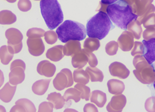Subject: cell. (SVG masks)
I'll return each instance as SVG.
<instances>
[{
    "mask_svg": "<svg viewBox=\"0 0 155 112\" xmlns=\"http://www.w3.org/2000/svg\"><path fill=\"white\" fill-rule=\"evenodd\" d=\"M18 7L22 12L29 11L31 8V2L30 0H19Z\"/></svg>",
    "mask_w": 155,
    "mask_h": 112,
    "instance_id": "8d00e7d4",
    "label": "cell"
},
{
    "mask_svg": "<svg viewBox=\"0 0 155 112\" xmlns=\"http://www.w3.org/2000/svg\"><path fill=\"white\" fill-rule=\"evenodd\" d=\"M145 108L147 112H155V96L147 99L145 103Z\"/></svg>",
    "mask_w": 155,
    "mask_h": 112,
    "instance_id": "74e56055",
    "label": "cell"
},
{
    "mask_svg": "<svg viewBox=\"0 0 155 112\" xmlns=\"http://www.w3.org/2000/svg\"><path fill=\"white\" fill-rule=\"evenodd\" d=\"M153 88H154V90H155V81L153 82Z\"/></svg>",
    "mask_w": 155,
    "mask_h": 112,
    "instance_id": "db71d44e",
    "label": "cell"
},
{
    "mask_svg": "<svg viewBox=\"0 0 155 112\" xmlns=\"http://www.w3.org/2000/svg\"><path fill=\"white\" fill-rule=\"evenodd\" d=\"M56 71V67L54 64L47 60L40 62L37 66V71L40 75L47 77H52Z\"/></svg>",
    "mask_w": 155,
    "mask_h": 112,
    "instance_id": "4fadbf2b",
    "label": "cell"
},
{
    "mask_svg": "<svg viewBox=\"0 0 155 112\" xmlns=\"http://www.w3.org/2000/svg\"><path fill=\"white\" fill-rule=\"evenodd\" d=\"M0 112H6L5 108L4 107L2 106H1V105H0Z\"/></svg>",
    "mask_w": 155,
    "mask_h": 112,
    "instance_id": "f907efd6",
    "label": "cell"
},
{
    "mask_svg": "<svg viewBox=\"0 0 155 112\" xmlns=\"http://www.w3.org/2000/svg\"><path fill=\"white\" fill-rule=\"evenodd\" d=\"M45 31L38 28H33L28 30L27 36L28 38H41L45 36Z\"/></svg>",
    "mask_w": 155,
    "mask_h": 112,
    "instance_id": "d6a6232c",
    "label": "cell"
},
{
    "mask_svg": "<svg viewBox=\"0 0 155 112\" xmlns=\"http://www.w3.org/2000/svg\"><path fill=\"white\" fill-rule=\"evenodd\" d=\"M155 12V7L153 5L151 4L149 7L148 8L147 10L146 11V12L143 14V15L140 16L139 17H137V20L140 23V24H143V21H145V19H146L150 15L154 13Z\"/></svg>",
    "mask_w": 155,
    "mask_h": 112,
    "instance_id": "60d3db41",
    "label": "cell"
},
{
    "mask_svg": "<svg viewBox=\"0 0 155 112\" xmlns=\"http://www.w3.org/2000/svg\"><path fill=\"white\" fill-rule=\"evenodd\" d=\"M74 88H77L81 92V98L84 99L86 100H89L90 89L89 87L85 86L84 84L78 83V84H77L75 86Z\"/></svg>",
    "mask_w": 155,
    "mask_h": 112,
    "instance_id": "1f68e13d",
    "label": "cell"
},
{
    "mask_svg": "<svg viewBox=\"0 0 155 112\" xmlns=\"http://www.w3.org/2000/svg\"><path fill=\"white\" fill-rule=\"evenodd\" d=\"M10 112H25V110L24 109L23 107L19 104H15V106L13 107L12 109H11Z\"/></svg>",
    "mask_w": 155,
    "mask_h": 112,
    "instance_id": "7dc6e473",
    "label": "cell"
},
{
    "mask_svg": "<svg viewBox=\"0 0 155 112\" xmlns=\"http://www.w3.org/2000/svg\"><path fill=\"white\" fill-rule=\"evenodd\" d=\"M112 27V23L107 13L99 11L87 22V35L90 38L102 40L107 35Z\"/></svg>",
    "mask_w": 155,
    "mask_h": 112,
    "instance_id": "7a4b0ae2",
    "label": "cell"
},
{
    "mask_svg": "<svg viewBox=\"0 0 155 112\" xmlns=\"http://www.w3.org/2000/svg\"><path fill=\"white\" fill-rule=\"evenodd\" d=\"M86 71L89 75L91 82H102L104 78L103 73L98 68L87 67Z\"/></svg>",
    "mask_w": 155,
    "mask_h": 112,
    "instance_id": "484cf974",
    "label": "cell"
},
{
    "mask_svg": "<svg viewBox=\"0 0 155 112\" xmlns=\"http://www.w3.org/2000/svg\"><path fill=\"white\" fill-rule=\"evenodd\" d=\"M118 44L115 41H110L108 42L105 47L106 53L110 56H113L117 54L118 50Z\"/></svg>",
    "mask_w": 155,
    "mask_h": 112,
    "instance_id": "836d02e7",
    "label": "cell"
},
{
    "mask_svg": "<svg viewBox=\"0 0 155 112\" xmlns=\"http://www.w3.org/2000/svg\"><path fill=\"white\" fill-rule=\"evenodd\" d=\"M109 70L112 76L118 77L121 79H127L130 74V71L127 67L119 62H114L110 64Z\"/></svg>",
    "mask_w": 155,
    "mask_h": 112,
    "instance_id": "7c38bea8",
    "label": "cell"
},
{
    "mask_svg": "<svg viewBox=\"0 0 155 112\" xmlns=\"http://www.w3.org/2000/svg\"><path fill=\"white\" fill-rule=\"evenodd\" d=\"M130 6L135 15L140 17L146 12L153 0H123Z\"/></svg>",
    "mask_w": 155,
    "mask_h": 112,
    "instance_id": "52a82bcc",
    "label": "cell"
},
{
    "mask_svg": "<svg viewBox=\"0 0 155 112\" xmlns=\"http://www.w3.org/2000/svg\"><path fill=\"white\" fill-rule=\"evenodd\" d=\"M4 81H5V78H4L3 72L0 70V87L3 85Z\"/></svg>",
    "mask_w": 155,
    "mask_h": 112,
    "instance_id": "681fc988",
    "label": "cell"
},
{
    "mask_svg": "<svg viewBox=\"0 0 155 112\" xmlns=\"http://www.w3.org/2000/svg\"><path fill=\"white\" fill-rule=\"evenodd\" d=\"M127 30L133 34L134 38L135 39H140L143 32V29L137 19H134L128 25Z\"/></svg>",
    "mask_w": 155,
    "mask_h": 112,
    "instance_id": "4316f807",
    "label": "cell"
},
{
    "mask_svg": "<svg viewBox=\"0 0 155 112\" xmlns=\"http://www.w3.org/2000/svg\"><path fill=\"white\" fill-rule=\"evenodd\" d=\"M107 87L109 92L112 94H122L125 90L124 83L116 79H111L107 82Z\"/></svg>",
    "mask_w": 155,
    "mask_h": 112,
    "instance_id": "d6986e66",
    "label": "cell"
},
{
    "mask_svg": "<svg viewBox=\"0 0 155 112\" xmlns=\"http://www.w3.org/2000/svg\"><path fill=\"white\" fill-rule=\"evenodd\" d=\"M35 1H40V0H35Z\"/></svg>",
    "mask_w": 155,
    "mask_h": 112,
    "instance_id": "11a10c76",
    "label": "cell"
},
{
    "mask_svg": "<svg viewBox=\"0 0 155 112\" xmlns=\"http://www.w3.org/2000/svg\"><path fill=\"white\" fill-rule=\"evenodd\" d=\"M106 13L117 27L123 30H127V26L132 21L137 19L138 16L133 12L130 6L123 0H119L109 5Z\"/></svg>",
    "mask_w": 155,
    "mask_h": 112,
    "instance_id": "6da1fadb",
    "label": "cell"
},
{
    "mask_svg": "<svg viewBox=\"0 0 155 112\" xmlns=\"http://www.w3.org/2000/svg\"><path fill=\"white\" fill-rule=\"evenodd\" d=\"M143 43L144 46L143 56L151 65L155 61V38L148 40H143Z\"/></svg>",
    "mask_w": 155,
    "mask_h": 112,
    "instance_id": "8fae6325",
    "label": "cell"
},
{
    "mask_svg": "<svg viewBox=\"0 0 155 112\" xmlns=\"http://www.w3.org/2000/svg\"><path fill=\"white\" fill-rule=\"evenodd\" d=\"M15 67H21L23 68L24 70H25L26 65L23 61L20 60V59H17V60H15L12 62V64L11 65V66H10V69L11 70Z\"/></svg>",
    "mask_w": 155,
    "mask_h": 112,
    "instance_id": "ee69618b",
    "label": "cell"
},
{
    "mask_svg": "<svg viewBox=\"0 0 155 112\" xmlns=\"http://www.w3.org/2000/svg\"><path fill=\"white\" fill-rule=\"evenodd\" d=\"M0 59H1V58H0Z\"/></svg>",
    "mask_w": 155,
    "mask_h": 112,
    "instance_id": "9f6ffc18",
    "label": "cell"
},
{
    "mask_svg": "<svg viewBox=\"0 0 155 112\" xmlns=\"http://www.w3.org/2000/svg\"><path fill=\"white\" fill-rule=\"evenodd\" d=\"M64 55L63 46L61 45L54 46L49 49L46 54L47 58L54 62L61 60L64 57Z\"/></svg>",
    "mask_w": 155,
    "mask_h": 112,
    "instance_id": "ac0fdd59",
    "label": "cell"
},
{
    "mask_svg": "<svg viewBox=\"0 0 155 112\" xmlns=\"http://www.w3.org/2000/svg\"><path fill=\"white\" fill-rule=\"evenodd\" d=\"M88 62V57L85 49H82L72 56V64L74 68L82 69Z\"/></svg>",
    "mask_w": 155,
    "mask_h": 112,
    "instance_id": "9a60e30c",
    "label": "cell"
},
{
    "mask_svg": "<svg viewBox=\"0 0 155 112\" xmlns=\"http://www.w3.org/2000/svg\"><path fill=\"white\" fill-rule=\"evenodd\" d=\"M53 84L54 87L58 91H62L64 88H68V76L65 73L61 71L54 79Z\"/></svg>",
    "mask_w": 155,
    "mask_h": 112,
    "instance_id": "e0dca14e",
    "label": "cell"
},
{
    "mask_svg": "<svg viewBox=\"0 0 155 112\" xmlns=\"http://www.w3.org/2000/svg\"><path fill=\"white\" fill-rule=\"evenodd\" d=\"M45 40L46 42L48 44H54L57 42L58 40V35L57 33L53 30H48L45 32Z\"/></svg>",
    "mask_w": 155,
    "mask_h": 112,
    "instance_id": "e575fe53",
    "label": "cell"
},
{
    "mask_svg": "<svg viewBox=\"0 0 155 112\" xmlns=\"http://www.w3.org/2000/svg\"><path fill=\"white\" fill-rule=\"evenodd\" d=\"M133 65L135 68L133 73L140 82L145 85H151L154 82L155 72L151 65L148 63L143 56H135Z\"/></svg>",
    "mask_w": 155,
    "mask_h": 112,
    "instance_id": "5b68a950",
    "label": "cell"
},
{
    "mask_svg": "<svg viewBox=\"0 0 155 112\" xmlns=\"http://www.w3.org/2000/svg\"><path fill=\"white\" fill-rule=\"evenodd\" d=\"M47 99L49 102L54 104V108L56 109L62 108L66 102L64 97H62L60 93L56 92H52L48 94Z\"/></svg>",
    "mask_w": 155,
    "mask_h": 112,
    "instance_id": "603a6c76",
    "label": "cell"
},
{
    "mask_svg": "<svg viewBox=\"0 0 155 112\" xmlns=\"http://www.w3.org/2000/svg\"><path fill=\"white\" fill-rule=\"evenodd\" d=\"M15 104H19L25 110V112H35L36 111V108L34 103L26 98L19 100L15 102Z\"/></svg>",
    "mask_w": 155,
    "mask_h": 112,
    "instance_id": "4dcf8cb0",
    "label": "cell"
},
{
    "mask_svg": "<svg viewBox=\"0 0 155 112\" xmlns=\"http://www.w3.org/2000/svg\"><path fill=\"white\" fill-rule=\"evenodd\" d=\"M9 73V83L12 85L17 86L24 81L25 73L23 68L21 67H15L11 70Z\"/></svg>",
    "mask_w": 155,
    "mask_h": 112,
    "instance_id": "5bb4252c",
    "label": "cell"
},
{
    "mask_svg": "<svg viewBox=\"0 0 155 112\" xmlns=\"http://www.w3.org/2000/svg\"><path fill=\"white\" fill-rule=\"evenodd\" d=\"M89 74L82 69H78L73 72V80L74 82L85 85L89 83Z\"/></svg>",
    "mask_w": 155,
    "mask_h": 112,
    "instance_id": "cb8c5ba5",
    "label": "cell"
},
{
    "mask_svg": "<svg viewBox=\"0 0 155 112\" xmlns=\"http://www.w3.org/2000/svg\"><path fill=\"white\" fill-rule=\"evenodd\" d=\"M84 112H97L98 109L96 107L95 105L91 103H87V104L84 108Z\"/></svg>",
    "mask_w": 155,
    "mask_h": 112,
    "instance_id": "bcb514c9",
    "label": "cell"
},
{
    "mask_svg": "<svg viewBox=\"0 0 155 112\" xmlns=\"http://www.w3.org/2000/svg\"><path fill=\"white\" fill-rule=\"evenodd\" d=\"M143 39L145 40L155 38V28L149 27L146 28L143 34Z\"/></svg>",
    "mask_w": 155,
    "mask_h": 112,
    "instance_id": "b9f144b4",
    "label": "cell"
},
{
    "mask_svg": "<svg viewBox=\"0 0 155 112\" xmlns=\"http://www.w3.org/2000/svg\"><path fill=\"white\" fill-rule=\"evenodd\" d=\"M118 1H119V0H101L100 3L103 4V5H105L108 6L109 5L114 3V2H116Z\"/></svg>",
    "mask_w": 155,
    "mask_h": 112,
    "instance_id": "c3c4849f",
    "label": "cell"
},
{
    "mask_svg": "<svg viewBox=\"0 0 155 112\" xmlns=\"http://www.w3.org/2000/svg\"><path fill=\"white\" fill-rule=\"evenodd\" d=\"M151 66H152L153 69V70H154V71L155 72V62L151 64Z\"/></svg>",
    "mask_w": 155,
    "mask_h": 112,
    "instance_id": "f5cc1de1",
    "label": "cell"
},
{
    "mask_svg": "<svg viewBox=\"0 0 155 112\" xmlns=\"http://www.w3.org/2000/svg\"><path fill=\"white\" fill-rule=\"evenodd\" d=\"M81 50V42L78 40H71L66 42L63 46V54L66 56H73Z\"/></svg>",
    "mask_w": 155,
    "mask_h": 112,
    "instance_id": "ffe728a7",
    "label": "cell"
},
{
    "mask_svg": "<svg viewBox=\"0 0 155 112\" xmlns=\"http://www.w3.org/2000/svg\"><path fill=\"white\" fill-rule=\"evenodd\" d=\"M7 2H8L9 3H15L16 2L17 0H6Z\"/></svg>",
    "mask_w": 155,
    "mask_h": 112,
    "instance_id": "816d5d0a",
    "label": "cell"
},
{
    "mask_svg": "<svg viewBox=\"0 0 155 112\" xmlns=\"http://www.w3.org/2000/svg\"><path fill=\"white\" fill-rule=\"evenodd\" d=\"M17 86H12L9 82L6 83L3 88L0 90V100L5 103L11 102L15 94Z\"/></svg>",
    "mask_w": 155,
    "mask_h": 112,
    "instance_id": "2e32d148",
    "label": "cell"
},
{
    "mask_svg": "<svg viewBox=\"0 0 155 112\" xmlns=\"http://www.w3.org/2000/svg\"><path fill=\"white\" fill-rule=\"evenodd\" d=\"M40 9L48 28L53 30L63 21V13L57 0H41Z\"/></svg>",
    "mask_w": 155,
    "mask_h": 112,
    "instance_id": "3957f363",
    "label": "cell"
},
{
    "mask_svg": "<svg viewBox=\"0 0 155 112\" xmlns=\"http://www.w3.org/2000/svg\"><path fill=\"white\" fill-rule=\"evenodd\" d=\"M13 55L8 51L7 46H2L0 48V58L2 64L8 65L13 58Z\"/></svg>",
    "mask_w": 155,
    "mask_h": 112,
    "instance_id": "f546056e",
    "label": "cell"
},
{
    "mask_svg": "<svg viewBox=\"0 0 155 112\" xmlns=\"http://www.w3.org/2000/svg\"><path fill=\"white\" fill-rule=\"evenodd\" d=\"M54 104L51 102H44L39 105V112H53L54 109Z\"/></svg>",
    "mask_w": 155,
    "mask_h": 112,
    "instance_id": "f35d334b",
    "label": "cell"
},
{
    "mask_svg": "<svg viewBox=\"0 0 155 112\" xmlns=\"http://www.w3.org/2000/svg\"><path fill=\"white\" fill-rule=\"evenodd\" d=\"M17 21L16 15L9 10L0 12V24H12Z\"/></svg>",
    "mask_w": 155,
    "mask_h": 112,
    "instance_id": "d4e9b609",
    "label": "cell"
},
{
    "mask_svg": "<svg viewBox=\"0 0 155 112\" xmlns=\"http://www.w3.org/2000/svg\"><path fill=\"white\" fill-rule=\"evenodd\" d=\"M8 42V49L11 54H17L21 52L23 48L22 40L23 36L21 31L14 28L6 30L5 33Z\"/></svg>",
    "mask_w": 155,
    "mask_h": 112,
    "instance_id": "8992f818",
    "label": "cell"
},
{
    "mask_svg": "<svg viewBox=\"0 0 155 112\" xmlns=\"http://www.w3.org/2000/svg\"><path fill=\"white\" fill-rule=\"evenodd\" d=\"M143 27L147 28L149 27L155 28V13L150 15L143 21Z\"/></svg>",
    "mask_w": 155,
    "mask_h": 112,
    "instance_id": "ab89813d",
    "label": "cell"
},
{
    "mask_svg": "<svg viewBox=\"0 0 155 112\" xmlns=\"http://www.w3.org/2000/svg\"><path fill=\"white\" fill-rule=\"evenodd\" d=\"M90 101L95 103L97 106L102 108L107 101L106 94L104 92L98 90L92 92L90 96Z\"/></svg>",
    "mask_w": 155,
    "mask_h": 112,
    "instance_id": "7402d4cb",
    "label": "cell"
},
{
    "mask_svg": "<svg viewBox=\"0 0 155 112\" xmlns=\"http://www.w3.org/2000/svg\"><path fill=\"white\" fill-rule=\"evenodd\" d=\"M61 71H62L63 72L65 73L66 75H67V76H68L69 80L68 87H71L72 85H73V82H74L73 77V75H72V73L71 72V71L69 70L68 69H63Z\"/></svg>",
    "mask_w": 155,
    "mask_h": 112,
    "instance_id": "f6af8a7d",
    "label": "cell"
},
{
    "mask_svg": "<svg viewBox=\"0 0 155 112\" xmlns=\"http://www.w3.org/2000/svg\"><path fill=\"white\" fill-rule=\"evenodd\" d=\"M100 46V40L95 38H87L84 42V48L89 52H93L98 50Z\"/></svg>",
    "mask_w": 155,
    "mask_h": 112,
    "instance_id": "83f0119b",
    "label": "cell"
},
{
    "mask_svg": "<svg viewBox=\"0 0 155 112\" xmlns=\"http://www.w3.org/2000/svg\"><path fill=\"white\" fill-rule=\"evenodd\" d=\"M85 50L86 54L88 57V63H89L90 67H94L96 66L98 64V61H97V59L95 55L92 52L87 51L86 50Z\"/></svg>",
    "mask_w": 155,
    "mask_h": 112,
    "instance_id": "7bdbcfd3",
    "label": "cell"
},
{
    "mask_svg": "<svg viewBox=\"0 0 155 112\" xmlns=\"http://www.w3.org/2000/svg\"><path fill=\"white\" fill-rule=\"evenodd\" d=\"M127 103V98L122 94H116L112 98L107 106V110L109 112H121Z\"/></svg>",
    "mask_w": 155,
    "mask_h": 112,
    "instance_id": "9c48e42d",
    "label": "cell"
},
{
    "mask_svg": "<svg viewBox=\"0 0 155 112\" xmlns=\"http://www.w3.org/2000/svg\"><path fill=\"white\" fill-rule=\"evenodd\" d=\"M143 49H144V46L143 42H135L134 43V48L131 52V55L135 56L136 55H143Z\"/></svg>",
    "mask_w": 155,
    "mask_h": 112,
    "instance_id": "d590c367",
    "label": "cell"
},
{
    "mask_svg": "<svg viewBox=\"0 0 155 112\" xmlns=\"http://www.w3.org/2000/svg\"><path fill=\"white\" fill-rule=\"evenodd\" d=\"M117 42L123 52H129L134 46V36L131 32L125 30L118 38Z\"/></svg>",
    "mask_w": 155,
    "mask_h": 112,
    "instance_id": "30bf717a",
    "label": "cell"
},
{
    "mask_svg": "<svg viewBox=\"0 0 155 112\" xmlns=\"http://www.w3.org/2000/svg\"><path fill=\"white\" fill-rule=\"evenodd\" d=\"M63 97L66 102L70 100H74L76 103L79 102L81 99V93L77 88H69L66 90Z\"/></svg>",
    "mask_w": 155,
    "mask_h": 112,
    "instance_id": "f1b7e54d",
    "label": "cell"
},
{
    "mask_svg": "<svg viewBox=\"0 0 155 112\" xmlns=\"http://www.w3.org/2000/svg\"><path fill=\"white\" fill-rule=\"evenodd\" d=\"M27 46L30 54L34 56H39L45 51V45L41 38H28Z\"/></svg>",
    "mask_w": 155,
    "mask_h": 112,
    "instance_id": "ba28073f",
    "label": "cell"
},
{
    "mask_svg": "<svg viewBox=\"0 0 155 112\" xmlns=\"http://www.w3.org/2000/svg\"><path fill=\"white\" fill-rule=\"evenodd\" d=\"M51 81L48 80H40L35 82L32 86V91L35 94L42 96L48 91V86Z\"/></svg>",
    "mask_w": 155,
    "mask_h": 112,
    "instance_id": "44dd1931",
    "label": "cell"
},
{
    "mask_svg": "<svg viewBox=\"0 0 155 112\" xmlns=\"http://www.w3.org/2000/svg\"><path fill=\"white\" fill-rule=\"evenodd\" d=\"M58 39L63 43L69 40L81 41L86 38L87 30L83 24L71 20H66L56 30Z\"/></svg>",
    "mask_w": 155,
    "mask_h": 112,
    "instance_id": "277c9868",
    "label": "cell"
}]
</instances>
